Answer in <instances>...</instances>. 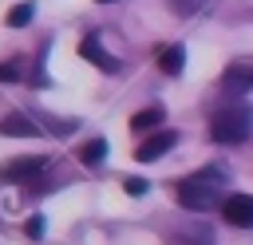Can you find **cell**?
I'll use <instances>...</instances> for the list:
<instances>
[{
  "instance_id": "8",
  "label": "cell",
  "mask_w": 253,
  "mask_h": 245,
  "mask_svg": "<svg viewBox=\"0 0 253 245\" xmlns=\"http://www.w3.org/2000/svg\"><path fill=\"white\" fill-rule=\"evenodd\" d=\"M154 63H158L166 75H178V71L186 67V47H182V43H166V47L154 51Z\"/></svg>"
},
{
  "instance_id": "16",
  "label": "cell",
  "mask_w": 253,
  "mask_h": 245,
  "mask_svg": "<svg viewBox=\"0 0 253 245\" xmlns=\"http://www.w3.org/2000/svg\"><path fill=\"white\" fill-rule=\"evenodd\" d=\"M99 4H115V0H99Z\"/></svg>"
},
{
  "instance_id": "13",
  "label": "cell",
  "mask_w": 253,
  "mask_h": 245,
  "mask_svg": "<svg viewBox=\"0 0 253 245\" xmlns=\"http://www.w3.org/2000/svg\"><path fill=\"white\" fill-rule=\"evenodd\" d=\"M20 75H24V63H20V59H8V63H0V79H4V83L20 79Z\"/></svg>"
},
{
  "instance_id": "5",
  "label": "cell",
  "mask_w": 253,
  "mask_h": 245,
  "mask_svg": "<svg viewBox=\"0 0 253 245\" xmlns=\"http://www.w3.org/2000/svg\"><path fill=\"white\" fill-rule=\"evenodd\" d=\"M174 146H178V134H174V130H158V134H150V138L134 150V158H138V162H154V158H162V154L174 150Z\"/></svg>"
},
{
  "instance_id": "6",
  "label": "cell",
  "mask_w": 253,
  "mask_h": 245,
  "mask_svg": "<svg viewBox=\"0 0 253 245\" xmlns=\"http://www.w3.org/2000/svg\"><path fill=\"white\" fill-rule=\"evenodd\" d=\"M43 166H47V158H43V154H24V158H16V162L0 166V178H4V182H20V178L40 174Z\"/></svg>"
},
{
  "instance_id": "14",
  "label": "cell",
  "mask_w": 253,
  "mask_h": 245,
  "mask_svg": "<svg viewBox=\"0 0 253 245\" xmlns=\"http://www.w3.org/2000/svg\"><path fill=\"white\" fill-rule=\"evenodd\" d=\"M123 186H126V194H134V198H138V194H146V182H142V178H126Z\"/></svg>"
},
{
  "instance_id": "7",
  "label": "cell",
  "mask_w": 253,
  "mask_h": 245,
  "mask_svg": "<svg viewBox=\"0 0 253 245\" xmlns=\"http://www.w3.org/2000/svg\"><path fill=\"white\" fill-rule=\"evenodd\" d=\"M79 55H83L87 63H95V67H103V71H119V59L103 51V43H99V36H83V40H79Z\"/></svg>"
},
{
  "instance_id": "4",
  "label": "cell",
  "mask_w": 253,
  "mask_h": 245,
  "mask_svg": "<svg viewBox=\"0 0 253 245\" xmlns=\"http://www.w3.org/2000/svg\"><path fill=\"white\" fill-rule=\"evenodd\" d=\"M221 87L233 91V95L253 91V59H233V63L221 71Z\"/></svg>"
},
{
  "instance_id": "11",
  "label": "cell",
  "mask_w": 253,
  "mask_h": 245,
  "mask_svg": "<svg viewBox=\"0 0 253 245\" xmlns=\"http://www.w3.org/2000/svg\"><path fill=\"white\" fill-rule=\"evenodd\" d=\"M162 119H166V111L154 103V107H142V111H134V115H130V126H134V130H150V126H158Z\"/></svg>"
},
{
  "instance_id": "1",
  "label": "cell",
  "mask_w": 253,
  "mask_h": 245,
  "mask_svg": "<svg viewBox=\"0 0 253 245\" xmlns=\"http://www.w3.org/2000/svg\"><path fill=\"white\" fill-rule=\"evenodd\" d=\"M221 194H225V170H217V166H206V170L178 182V202L186 209H194V213L213 209L221 202Z\"/></svg>"
},
{
  "instance_id": "2",
  "label": "cell",
  "mask_w": 253,
  "mask_h": 245,
  "mask_svg": "<svg viewBox=\"0 0 253 245\" xmlns=\"http://www.w3.org/2000/svg\"><path fill=\"white\" fill-rule=\"evenodd\" d=\"M249 130H253V107L249 103H229V107L213 111V119H210V138L221 142V146L245 142Z\"/></svg>"
},
{
  "instance_id": "9",
  "label": "cell",
  "mask_w": 253,
  "mask_h": 245,
  "mask_svg": "<svg viewBox=\"0 0 253 245\" xmlns=\"http://www.w3.org/2000/svg\"><path fill=\"white\" fill-rule=\"evenodd\" d=\"M0 134H16V138H32V134H40V126L28 119V115H20V111H12L4 122H0Z\"/></svg>"
},
{
  "instance_id": "12",
  "label": "cell",
  "mask_w": 253,
  "mask_h": 245,
  "mask_svg": "<svg viewBox=\"0 0 253 245\" xmlns=\"http://www.w3.org/2000/svg\"><path fill=\"white\" fill-rule=\"evenodd\" d=\"M32 16H36V4H16V8L8 12V28H24Z\"/></svg>"
},
{
  "instance_id": "3",
  "label": "cell",
  "mask_w": 253,
  "mask_h": 245,
  "mask_svg": "<svg viewBox=\"0 0 253 245\" xmlns=\"http://www.w3.org/2000/svg\"><path fill=\"white\" fill-rule=\"evenodd\" d=\"M221 217L237 229H253V194H229L221 202Z\"/></svg>"
},
{
  "instance_id": "15",
  "label": "cell",
  "mask_w": 253,
  "mask_h": 245,
  "mask_svg": "<svg viewBox=\"0 0 253 245\" xmlns=\"http://www.w3.org/2000/svg\"><path fill=\"white\" fill-rule=\"evenodd\" d=\"M28 233H32V237H40V233H43V221H40V217H32V221H28Z\"/></svg>"
},
{
  "instance_id": "10",
  "label": "cell",
  "mask_w": 253,
  "mask_h": 245,
  "mask_svg": "<svg viewBox=\"0 0 253 245\" xmlns=\"http://www.w3.org/2000/svg\"><path fill=\"white\" fill-rule=\"evenodd\" d=\"M103 158H107V138H87L79 146V162L83 166H103Z\"/></svg>"
}]
</instances>
